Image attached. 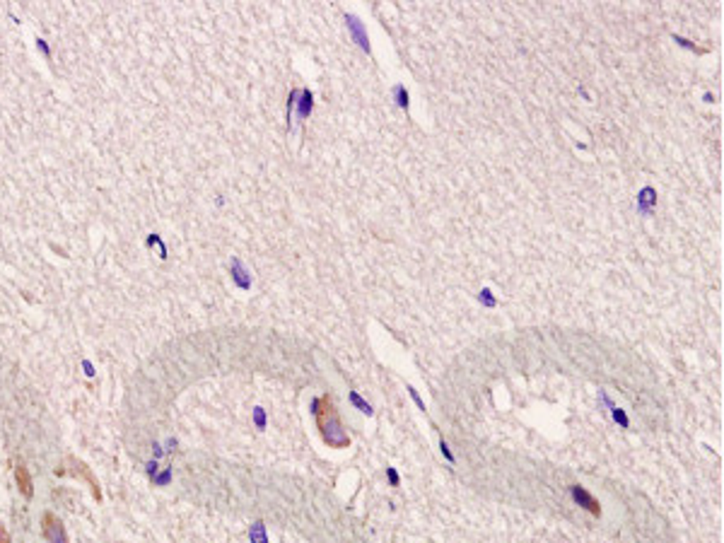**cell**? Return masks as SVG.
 Returning a JSON list of instances; mask_svg holds the SVG:
<instances>
[{
	"label": "cell",
	"mask_w": 724,
	"mask_h": 543,
	"mask_svg": "<svg viewBox=\"0 0 724 543\" xmlns=\"http://www.w3.org/2000/svg\"><path fill=\"white\" fill-rule=\"evenodd\" d=\"M314 418H316V425H319L321 437H324V442L329 444V447H336V449L348 447L350 437L348 432H345L343 420H341L339 410H336L334 406V399H331L329 394L319 396V399L314 401Z\"/></svg>",
	"instance_id": "cell-1"
},
{
	"label": "cell",
	"mask_w": 724,
	"mask_h": 543,
	"mask_svg": "<svg viewBox=\"0 0 724 543\" xmlns=\"http://www.w3.org/2000/svg\"><path fill=\"white\" fill-rule=\"evenodd\" d=\"M56 476H73V478H77V481H85L87 486H90L92 497H95L97 502L102 500L99 481H97V476L92 473V468L87 466L85 461H80V459L68 457V466H66V468H56Z\"/></svg>",
	"instance_id": "cell-2"
},
{
	"label": "cell",
	"mask_w": 724,
	"mask_h": 543,
	"mask_svg": "<svg viewBox=\"0 0 724 543\" xmlns=\"http://www.w3.org/2000/svg\"><path fill=\"white\" fill-rule=\"evenodd\" d=\"M41 536L46 543H70L66 526L53 512H44L41 515Z\"/></svg>",
	"instance_id": "cell-3"
},
{
	"label": "cell",
	"mask_w": 724,
	"mask_h": 543,
	"mask_svg": "<svg viewBox=\"0 0 724 543\" xmlns=\"http://www.w3.org/2000/svg\"><path fill=\"white\" fill-rule=\"evenodd\" d=\"M572 497H575L577 505L584 507L587 512H591L594 517H601V505H599V500H596V497H591L589 493L584 490V488L572 486Z\"/></svg>",
	"instance_id": "cell-4"
},
{
	"label": "cell",
	"mask_w": 724,
	"mask_h": 543,
	"mask_svg": "<svg viewBox=\"0 0 724 543\" xmlns=\"http://www.w3.org/2000/svg\"><path fill=\"white\" fill-rule=\"evenodd\" d=\"M345 22H348V29H350V34H353L355 41H358V46L362 48V51L370 53V37H367L365 24L360 22V17H355V15H345Z\"/></svg>",
	"instance_id": "cell-5"
},
{
	"label": "cell",
	"mask_w": 724,
	"mask_h": 543,
	"mask_svg": "<svg viewBox=\"0 0 724 543\" xmlns=\"http://www.w3.org/2000/svg\"><path fill=\"white\" fill-rule=\"evenodd\" d=\"M15 481H17V488H19V493H22V497L32 500L34 483H32V476H29V468L24 466V464H17V466H15Z\"/></svg>",
	"instance_id": "cell-6"
},
{
	"label": "cell",
	"mask_w": 724,
	"mask_h": 543,
	"mask_svg": "<svg viewBox=\"0 0 724 543\" xmlns=\"http://www.w3.org/2000/svg\"><path fill=\"white\" fill-rule=\"evenodd\" d=\"M297 102H300V106H297V116H300V119H307V116L312 114V106H314V97H312V92L302 90V99H297Z\"/></svg>",
	"instance_id": "cell-7"
},
{
	"label": "cell",
	"mask_w": 724,
	"mask_h": 543,
	"mask_svg": "<svg viewBox=\"0 0 724 543\" xmlns=\"http://www.w3.org/2000/svg\"><path fill=\"white\" fill-rule=\"evenodd\" d=\"M654 200H657L654 189H652V186H645L642 193H640V210H642V213H649V210H652V205H654Z\"/></svg>",
	"instance_id": "cell-8"
},
{
	"label": "cell",
	"mask_w": 724,
	"mask_h": 543,
	"mask_svg": "<svg viewBox=\"0 0 724 543\" xmlns=\"http://www.w3.org/2000/svg\"><path fill=\"white\" fill-rule=\"evenodd\" d=\"M394 95H396V102H399L401 109L408 111V92H406V87L403 85H396L394 87Z\"/></svg>",
	"instance_id": "cell-9"
},
{
	"label": "cell",
	"mask_w": 724,
	"mask_h": 543,
	"mask_svg": "<svg viewBox=\"0 0 724 543\" xmlns=\"http://www.w3.org/2000/svg\"><path fill=\"white\" fill-rule=\"evenodd\" d=\"M350 399H353V403H355V406H358V408L362 410V413H367V415H370V413H372V408H370V406H367V403H365V401H362V399H360V396H358V394H353V396H350Z\"/></svg>",
	"instance_id": "cell-10"
},
{
	"label": "cell",
	"mask_w": 724,
	"mask_h": 543,
	"mask_svg": "<svg viewBox=\"0 0 724 543\" xmlns=\"http://www.w3.org/2000/svg\"><path fill=\"white\" fill-rule=\"evenodd\" d=\"M0 543H12V541H10V534H8V529H5V526H3V524H0Z\"/></svg>",
	"instance_id": "cell-11"
}]
</instances>
